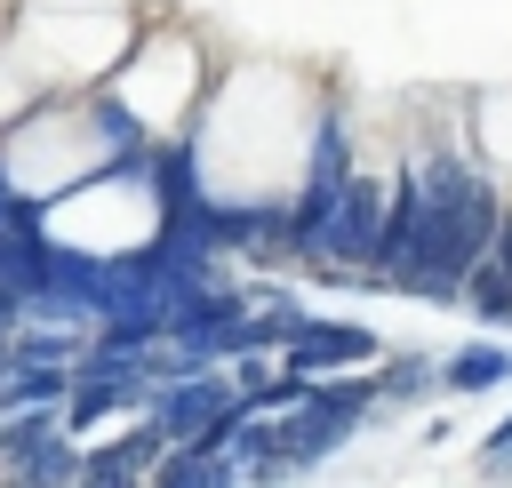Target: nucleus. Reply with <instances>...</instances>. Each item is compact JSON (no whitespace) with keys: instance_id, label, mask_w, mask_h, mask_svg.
Returning a JSON list of instances; mask_svg holds the SVG:
<instances>
[{"instance_id":"f257e3e1","label":"nucleus","mask_w":512,"mask_h":488,"mask_svg":"<svg viewBox=\"0 0 512 488\" xmlns=\"http://www.w3.org/2000/svg\"><path fill=\"white\" fill-rule=\"evenodd\" d=\"M400 160H408V184H416V248H408L400 296L456 304L464 280H472V264L496 256L504 176L480 168V152L464 144V120H424Z\"/></svg>"},{"instance_id":"f03ea898","label":"nucleus","mask_w":512,"mask_h":488,"mask_svg":"<svg viewBox=\"0 0 512 488\" xmlns=\"http://www.w3.org/2000/svg\"><path fill=\"white\" fill-rule=\"evenodd\" d=\"M392 184H400V152L392 160H352L304 272H320L328 288H368L376 280V240H384V216H392Z\"/></svg>"},{"instance_id":"7ed1b4c3","label":"nucleus","mask_w":512,"mask_h":488,"mask_svg":"<svg viewBox=\"0 0 512 488\" xmlns=\"http://www.w3.org/2000/svg\"><path fill=\"white\" fill-rule=\"evenodd\" d=\"M376 360H384V336H376V328H352V320H320V312H312V320H304V336L280 352V368H288V376H312V384H320V376H352V368H376Z\"/></svg>"},{"instance_id":"20e7f679","label":"nucleus","mask_w":512,"mask_h":488,"mask_svg":"<svg viewBox=\"0 0 512 488\" xmlns=\"http://www.w3.org/2000/svg\"><path fill=\"white\" fill-rule=\"evenodd\" d=\"M224 400H232V384H224V368H192V376H176V384H160L144 416H152V424H160V432H168V440L184 448V440H192V432H200V424H208V416H216Z\"/></svg>"},{"instance_id":"39448f33","label":"nucleus","mask_w":512,"mask_h":488,"mask_svg":"<svg viewBox=\"0 0 512 488\" xmlns=\"http://www.w3.org/2000/svg\"><path fill=\"white\" fill-rule=\"evenodd\" d=\"M440 400V352H384L376 360V424Z\"/></svg>"},{"instance_id":"423d86ee","label":"nucleus","mask_w":512,"mask_h":488,"mask_svg":"<svg viewBox=\"0 0 512 488\" xmlns=\"http://www.w3.org/2000/svg\"><path fill=\"white\" fill-rule=\"evenodd\" d=\"M496 384H512V344H504V336H472V344L440 352V392H448V400H480V392H496Z\"/></svg>"},{"instance_id":"0eeeda50","label":"nucleus","mask_w":512,"mask_h":488,"mask_svg":"<svg viewBox=\"0 0 512 488\" xmlns=\"http://www.w3.org/2000/svg\"><path fill=\"white\" fill-rule=\"evenodd\" d=\"M144 488H240V464L232 456H192V448H168L152 472H144Z\"/></svg>"},{"instance_id":"6e6552de","label":"nucleus","mask_w":512,"mask_h":488,"mask_svg":"<svg viewBox=\"0 0 512 488\" xmlns=\"http://www.w3.org/2000/svg\"><path fill=\"white\" fill-rule=\"evenodd\" d=\"M456 304H464V312H472V320H488V328H504V320H512V272H504V264H496V256H480V264H472V280H464V296H456Z\"/></svg>"},{"instance_id":"1a4fd4ad","label":"nucleus","mask_w":512,"mask_h":488,"mask_svg":"<svg viewBox=\"0 0 512 488\" xmlns=\"http://www.w3.org/2000/svg\"><path fill=\"white\" fill-rule=\"evenodd\" d=\"M72 488H144V472H136V464H128V456H120V448H112V440H96V448H88V464H80V480H72Z\"/></svg>"},{"instance_id":"9d476101","label":"nucleus","mask_w":512,"mask_h":488,"mask_svg":"<svg viewBox=\"0 0 512 488\" xmlns=\"http://www.w3.org/2000/svg\"><path fill=\"white\" fill-rule=\"evenodd\" d=\"M112 448H120V456H128V464H136V472H152V464H160V456H168V448H176V440H168V432H160V424H152V416H128V424H120V440H112Z\"/></svg>"},{"instance_id":"9b49d317","label":"nucleus","mask_w":512,"mask_h":488,"mask_svg":"<svg viewBox=\"0 0 512 488\" xmlns=\"http://www.w3.org/2000/svg\"><path fill=\"white\" fill-rule=\"evenodd\" d=\"M288 480H296V464H288L280 448H272V456H248V464H240V488H288Z\"/></svg>"},{"instance_id":"f8f14e48","label":"nucleus","mask_w":512,"mask_h":488,"mask_svg":"<svg viewBox=\"0 0 512 488\" xmlns=\"http://www.w3.org/2000/svg\"><path fill=\"white\" fill-rule=\"evenodd\" d=\"M504 328H512V320H504Z\"/></svg>"}]
</instances>
